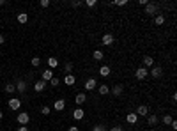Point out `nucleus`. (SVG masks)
I'll return each mask as SVG.
<instances>
[{
	"instance_id": "obj_16",
	"label": "nucleus",
	"mask_w": 177,
	"mask_h": 131,
	"mask_svg": "<svg viewBox=\"0 0 177 131\" xmlns=\"http://www.w3.org/2000/svg\"><path fill=\"white\" fill-rule=\"evenodd\" d=\"M110 73H112V71H110V66H101V67H99V75H101V76L106 78V76H110Z\"/></svg>"
},
{
	"instance_id": "obj_1",
	"label": "nucleus",
	"mask_w": 177,
	"mask_h": 131,
	"mask_svg": "<svg viewBox=\"0 0 177 131\" xmlns=\"http://www.w3.org/2000/svg\"><path fill=\"white\" fill-rule=\"evenodd\" d=\"M18 122H20L21 126H27V124L30 122V115H28L27 112H21V114H18Z\"/></svg>"
},
{
	"instance_id": "obj_21",
	"label": "nucleus",
	"mask_w": 177,
	"mask_h": 131,
	"mask_svg": "<svg viewBox=\"0 0 177 131\" xmlns=\"http://www.w3.org/2000/svg\"><path fill=\"white\" fill-rule=\"evenodd\" d=\"M126 121H128L129 124H135V122L138 121V115H137V114H128V115H126Z\"/></svg>"
},
{
	"instance_id": "obj_6",
	"label": "nucleus",
	"mask_w": 177,
	"mask_h": 131,
	"mask_svg": "<svg viewBox=\"0 0 177 131\" xmlns=\"http://www.w3.org/2000/svg\"><path fill=\"white\" fill-rule=\"evenodd\" d=\"M96 85H98L96 78H89V80L85 82V89H87V90H94V89H96Z\"/></svg>"
},
{
	"instance_id": "obj_39",
	"label": "nucleus",
	"mask_w": 177,
	"mask_h": 131,
	"mask_svg": "<svg viewBox=\"0 0 177 131\" xmlns=\"http://www.w3.org/2000/svg\"><path fill=\"white\" fill-rule=\"evenodd\" d=\"M170 128H172V130H177V122H176V121L170 122Z\"/></svg>"
},
{
	"instance_id": "obj_5",
	"label": "nucleus",
	"mask_w": 177,
	"mask_h": 131,
	"mask_svg": "<svg viewBox=\"0 0 177 131\" xmlns=\"http://www.w3.org/2000/svg\"><path fill=\"white\" fill-rule=\"evenodd\" d=\"M101 43H103L105 46H112V44H113V35H112V34H105L103 39H101Z\"/></svg>"
},
{
	"instance_id": "obj_44",
	"label": "nucleus",
	"mask_w": 177,
	"mask_h": 131,
	"mask_svg": "<svg viewBox=\"0 0 177 131\" xmlns=\"http://www.w3.org/2000/svg\"><path fill=\"white\" fill-rule=\"evenodd\" d=\"M4 4H5V2H4V0H0V5H4Z\"/></svg>"
},
{
	"instance_id": "obj_4",
	"label": "nucleus",
	"mask_w": 177,
	"mask_h": 131,
	"mask_svg": "<svg viewBox=\"0 0 177 131\" xmlns=\"http://www.w3.org/2000/svg\"><path fill=\"white\" fill-rule=\"evenodd\" d=\"M85 117V112H83V108L82 106H78L74 112H73V119H76V121H82Z\"/></svg>"
},
{
	"instance_id": "obj_18",
	"label": "nucleus",
	"mask_w": 177,
	"mask_h": 131,
	"mask_svg": "<svg viewBox=\"0 0 177 131\" xmlns=\"http://www.w3.org/2000/svg\"><path fill=\"white\" fill-rule=\"evenodd\" d=\"M154 12H156V4H151V2H149V4L145 5V14H154Z\"/></svg>"
},
{
	"instance_id": "obj_40",
	"label": "nucleus",
	"mask_w": 177,
	"mask_h": 131,
	"mask_svg": "<svg viewBox=\"0 0 177 131\" xmlns=\"http://www.w3.org/2000/svg\"><path fill=\"white\" fill-rule=\"evenodd\" d=\"M67 131H78V128H76V126H69V128H67Z\"/></svg>"
},
{
	"instance_id": "obj_41",
	"label": "nucleus",
	"mask_w": 177,
	"mask_h": 131,
	"mask_svg": "<svg viewBox=\"0 0 177 131\" xmlns=\"http://www.w3.org/2000/svg\"><path fill=\"white\" fill-rule=\"evenodd\" d=\"M18 131H28V128H27V126H21V128H18Z\"/></svg>"
},
{
	"instance_id": "obj_12",
	"label": "nucleus",
	"mask_w": 177,
	"mask_h": 131,
	"mask_svg": "<svg viewBox=\"0 0 177 131\" xmlns=\"http://www.w3.org/2000/svg\"><path fill=\"white\" fill-rule=\"evenodd\" d=\"M64 83L71 87V85H74V83H76V78H74L73 75H66V76H64Z\"/></svg>"
},
{
	"instance_id": "obj_8",
	"label": "nucleus",
	"mask_w": 177,
	"mask_h": 131,
	"mask_svg": "<svg viewBox=\"0 0 177 131\" xmlns=\"http://www.w3.org/2000/svg\"><path fill=\"white\" fill-rule=\"evenodd\" d=\"M21 106V99H9V108L11 110H20Z\"/></svg>"
},
{
	"instance_id": "obj_2",
	"label": "nucleus",
	"mask_w": 177,
	"mask_h": 131,
	"mask_svg": "<svg viewBox=\"0 0 177 131\" xmlns=\"http://www.w3.org/2000/svg\"><path fill=\"white\" fill-rule=\"evenodd\" d=\"M147 75H149V69H145V67H138V69L135 71V76H137L138 80H144V78H147Z\"/></svg>"
},
{
	"instance_id": "obj_30",
	"label": "nucleus",
	"mask_w": 177,
	"mask_h": 131,
	"mask_svg": "<svg viewBox=\"0 0 177 131\" xmlns=\"http://www.w3.org/2000/svg\"><path fill=\"white\" fill-rule=\"evenodd\" d=\"M64 69H66V75H71V71H73V64H71V62H67Z\"/></svg>"
},
{
	"instance_id": "obj_11",
	"label": "nucleus",
	"mask_w": 177,
	"mask_h": 131,
	"mask_svg": "<svg viewBox=\"0 0 177 131\" xmlns=\"http://www.w3.org/2000/svg\"><path fill=\"white\" fill-rule=\"evenodd\" d=\"M53 78V71L51 69H44L43 71V82H50Z\"/></svg>"
},
{
	"instance_id": "obj_23",
	"label": "nucleus",
	"mask_w": 177,
	"mask_h": 131,
	"mask_svg": "<svg viewBox=\"0 0 177 131\" xmlns=\"http://www.w3.org/2000/svg\"><path fill=\"white\" fill-rule=\"evenodd\" d=\"M92 57H94V60H98V62H99V60H103V57H105V55H103V51H101V50H96V51L92 53Z\"/></svg>"
},
{
	"instance_id": "obj_43",
	"label": "nucleus",
	"mask_w": 177,
	"mask_h": 131,
	"mask_svg": "<svg viewBox=\"0 0 177 131\" xmlns=\"http://www.w3.org/2000/svg\"><path fill=\"white\" fill-rule=\"evenodd\" d=\"M2 117H4V114H2V110H0V121H2Z\"/></svg>"
},
{
	"instance_id": "obj_45",
	"label": "nucleus",
	"mask_w": 177,
	"mask_h": 131,
	"mask_svg": "<svg viewBox=\"0 0 177 131\" xmlns=\"http://www.w3.org/2000/svg\"><path fill=\"white\" fill-rule=\"evenodd\" d=\"M151 131H156V130H151Z\"/></svg>"
},
{
	"instance_id": "obj_19",
	"label": "nucleus",
	"mask_w": 177,
	"mask_h": 131,
	"mask_svg": "<svg viewBox=\"0 0 177 131\" xmlns=\"http://www.w3.org/2000/svg\"><path fill=\"white\" fill-rule=\"evenodd\" d=\"M151 75H152V78H160V76H163V69L161 67H152Z\"/></svg>"
},
{
	"instance_id": "obj_29",
	"label": "nucleus",
	"mask_w": 177,
	"mask_h": 131,
	"mask_svg": "<svg viewBox=\"0 0 177 131\" xmlns=\"http://www.w3.org/2000/svg\"><path fill=\"white\" fill-rule=\"evenodd\" d=\"M32 66H34V67H39V66H41V59H39V57H34V59H32Z\"/></svg>"
},
{
	"instance_id": "obj_32",
	"label": "nucleus",
	"mask_w": 177,
	"mask_h": 131,
	"mask_svg": "<svg viewBox=\"0 0 177 131\" xmlns=\"http://www.w3.org/2000/svg\"><path fill=\"white\" fill-rule=\"evenodd\" d=\"M50 112H51L50 106H43V108H41V114H43V115H50Z\"/></svg>"
},
{
	"instance_id": "obj_24",
	"label": "nucleus",
	"mask_w": 177,
	"mask_h": 131,
	"mask_svg": "<svg viewBox=\"0 0 177 131\" xmlns=\"http://www.w3.org/2000/svg\"><path fill=\"white\" fill-rule=\"evenodd\" d=\"M108 92H110V87H108V85H99V94H101V96H106Z\"/></svg>"
},
{
	"instance_id": "obj_3",
	"label": "nucleus",
	"mask_w": 177,
	"mask_h": 131,
	"mask_svg": "<svg viewBox=\"0 0 177 131\" xmlns=\"http://www.w3.org/2000/svg\"><path fill=\"white\" fill-rule=\"evenodd\" d=\"M64 108H66V101H64V99H57V101L53 103V110H55V112H62Z\"/></svg>"
},
{
	"instance_id": "obj_42",
	"label": "nucleus",
	"mask_w": 177,
	"mask_h": 131,
	"mask_svg": "<svg viewBox=\"0 0 177 131\" xmlns=\"http://www.w3.org/2000/svg\"><path fill=\"white\" fill-rule=\"evenodd\" d=\"M4 41H5V37H4V35L0 34V44H4Z\"/></svg>"
},
{
	"instance_id": "obj_14",
	"label": "nucleus",
	"mask_w": 177,
	"mask_h": 131,
	"mask_svg": "<svg viewBox=\"0 0 177 131\" xmlns=\"http://www.w3.org/2000/svg\"><path fill=\"white\" fill-rule=\"evenodd\" d=\"M122 92H124V85H115V87L112 89V94H113L115 98H119Z\"/></svg>"
},
{
	"instance_id": "obj_9",
	"label": "nucleus",
	"mask_w": 177,
	"mask_h": 131,
	"mask_svg": "<svg viewBox=\"0 0 177 131\" xmlns=\"http://www.w3.org/2000/svg\"><path fill=\"white\" fill-rule=\"evenodd\" d=\"M137 115H138V117H147V115H149V108H147L145 105L138 106V110H137Z\"/></svg>"
},
{
	"instance_id": "obj_28",
	"label": "nucleus",
	"mask_w": 177,
	"mask_h": 131,
	"mask_svg": "<svg viewBox=\"0 0 177 131\" xmlns=\"http://www.w3.org/2000/svg\"><path fill=\"white\" fill-rule=\"evenodd\" d=\"M154 21H156V25H163V23H165V16H161V14H160V16H156V20H154Z\"/></svg>"
},
{
	"instance_id": "obj_33",
	"label": "nucleus",
	"mask_w": 177,
	"mask_h": 131,
	"mask_svg": "<svg viewBox=\"0 0 177 131\" xmlns=\"http://www.w3.org/2000/svg\"><path fill=\"white\" fill-rule=\"evenodd\" d=\"M115 5H119V7H124V5H128V0H117V2H113Z\"/></svg>"
},
{
	"instance_id": "obj_31",
	"label": "nucleus",
	"mask_w": 177,
	"mask_h": 131,
	"mask_svg": "<svg viewBox=\"0 0 177 131\" xmlns=\"http://www.w3.org/2000/svg\"><path fill=\"white\" fill-rule=\"evenodd\" d=\"M59 83H60V80H59V78H57V76H53V78H51V80H50V85H53V87H57V85H59Z\"/></svg>"
},
{
	"instance_id": "obj_17",
	"label": "nucleus",
	"mask_w": 177,
	"mask_h": 131,
	"mask_svg": "<svg viewBox=\"0 0 177 131\" xmlns=\"http://www.w3.org/2000/svg\"><path fill=\"white\" fill-rule=\"evenodd\" d=\"M16 90H18L20 94H25V92H27V83H25V82H18V83H16Z\"/></svg>"
},
{
	"instance_id": "obj_25",
	"label": "nucleus",
	"mask_w": 177,
	"mask_h": 131,
	"mask_svg": "<svg viewBox=\"0 0 177 131\" xmlns=\"http://www.w3.org/2000/svg\"><path fill=\"white\" fill-rule=\"evenodd\" d=\"M161 121H163V124H165V126H170V122H172L174 119H172V115H170V114H167V115H163V119H161Z\"/></svg>"
},
{
	"instance_id": "obj_26",
	"label": "nucleus",
	"mask_w": 177,
	"mask_h": 131,
	"mask_svg": "<svg viewBox=\"0 0 177 131\" xmlns=\"http://www.w3.org/2000/svg\"><path fill=\"white\" fill-rule=\"evenodd\" d=\"M14 90H16V85H12V83H7V85H5V92H7V94H12Z\"/></svg>"
},
{
	"instance_id": "obj_13",
	"label": "nucleus",
	"mask_w": 177,
	"mask_h": 131,
	"mask_svg": "<svg viewBox=\"0 0 177 131\" xmlns=\"http://www.w3.org/2000/svg\"><path fill=\"white\" fill-rule=\"evenodd\" d=\"M44 87H46V82H43V80H39V82H35V83H34V90H35V92L44 90Z\"/></svg>"
},
{
	"instance_id": "obj_36",
	"label": "nucleus",
	"mask_w": 177,
	"mask_h": 131,
	"mask_svg": "<svg viewBox=\"0 0 177 131\" xmlns=\"http://www.w3.org/2000/svg\"><path fill=\"white\" fill-rule=\"evenodd\" d=\"M108 131H124V130H122L121 126H113V128H110Z\"/></svg>"
},
{
	"instance_id": "obj_15",
	"label": "nucleus",
	"mask_w": 177,
	"mask_h": 131,
	"mask_svg": "<svg viewBox=\"0 0 177 131\" xmlns=\"http://www.w3.org/2000/svg\"><path fill=\"white\" fill-rule=\"evenodd\" d=\"M147 122H149L151 126H156V124L160 122V117H158L156 114H152V115H147Z\"/></svg>"
},
{
	"instance_id": "obj_20",
	"label": "nucleus",
	"mask_w": 177,
	"mask_h": 131,
	"mask_svg": "<svg viewBox=\"0 0 177 131\" xmlns=\"http://www.w3.org/2000/svg\"><path fill=\"white\" fill-rule=\"evenodd\" d=\"M152 64H154V59L152 57H144V67L147 69V67H152Z\"/></svg>"
},
{
	"instance_id": "obj_38",
	"label": "nucleus",
	"mask_w": 177,
	"mask_h": 131,
	"mask_svg": "<svg viewBox=\"0 0 177 131\" xmlns=\"http://www.w3.org/2000/svg\"><path fill=\"white\" fill-rule=\"evenodd\" d=\"M138 4H140V5H144V7H145V5H147V4H149V0H138Z\"/></svg>"
},
{
	"instance_id": "obj_7",
	"label": "nucleus",
	"mask_w": 177,
	"mask_h": 131,
	"mask_svg": "<svg viewBox=\"0 0 177 131\" xmlns=\"http://www.w3.org/2000/svg\"><path fill=\"white\" fill-rule=\"evenodd\" d=\"M87 101V96L83 94V92H80V94H76V98H74V103L78 105V106H82L83 103Z\"/></svg>"
},
{
	"instance_id": "obj_27",
	"label": "nucleus",
	"mask_w": 177,
	"mask_h": 131,
	"mask_svg": "<svg viewBox=\"0 0 177 131\" xmlns=\"http://www.w3.org/2000/svg\"><path fill=\"white\" fill-rule=\"evenodd\" d=\"M92 131H108V130H106V126H105V124H98V126H94V128H92Z\"/></svg>"
},
{
	"instance_id": "obj_34",
	"label": "nucleus",
	"mask_w": 177,
	"mask_h": 131,
	"mask_svg": "<svg viewBox=\"0 0 177 131\" xmlns=\"http://www.w3.org/2000/svg\"><path fill=\"white\" fill-rule=\"evenodd\" d=\"M85 4H87L89 7H96V5H98V0H87Z\"/></svg>"
},
{
	"instance_id": "obj_35",
	"label": "nucleus",
	"mask_w": 177,
	"mask_h": 131,
	"mask_svg": "<svg viewBox=\"0 0 177 131\" xmlns=\"http://www.w3.org/2000/svg\"><path fill=\"white\" fill-rule=\"evenodd\" d=\"M50 5V0H41V7H48Z\"/></svg>"
},
{
	"instance_id": "obj_10",
	"label": "nucleus",
	"mask_w": 177,
	"mask_h": 131,
	"mask_svg": "<svg viewBox=\"0 0 177 131\" xmlns=\"http://www.w3.org/2000/svg\"><path fill=\"white\" fill-rule=\"evenodd\" d=\"M59 66V59L57 57H50L48 59V69H55Z\"/></svg>"
},
{
	"instance_id": "obj_22",
	"label": "nucleus",
	"mask_w": 177,
	"mask_h": 131,
	"mask_svg": "<svg viewBox=\"0 0 177 131\" xmlns=\"http://www.w3.org/2000/svg\"><path fill=\"white\" fill-rule=\"evenodd\" d=\"M18 21H20V23H27V21H28V14H27V12H20V14H18Z\"/></svg>"
},
{
	"instance_id": "obj_37",
	"label": "nucleus",
	"mask_w": 177,
	"mask_h": 131,
	"mask_svg": "<svg viewBox=\"0 0 177 131\" xmlns=\"http://www.w3.org/2000/svg\"><path fill=\"white\" fill-rule=\"evenodd\" d=\"M71 5H73V7H80V5H82V2H78V0H74V2H71Z\"/></svg>"
}]
</instances>
